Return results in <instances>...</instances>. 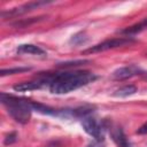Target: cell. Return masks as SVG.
Listing matches in <instances>:
<instances>
[{"instance_id": "7a4b0ae2", "label": "cell", "mask_w": 147, "mask_h": 147, "mask_svg": "<svg viewBox=\"0 0 147 147\" xmlns=\"http://www.w3.org/2000/svg\"><path fill=\"white\" fill-rule=\"evenodd\" d=\"M0 100H1V103L6 107L8 114L16 122L21 124H25L29 122L31 117V111H32L30 100L18 98L11 94H6V93H1Z\"/></svg>"}, {"instance_id": "2e32d148", "label": "cell", "mask_w": 147, "mask_h": 147, "mask_svg": "<svg viewBox=\"0 0 147 147\" xmlns=\"http://www.w3.org/2000/svg\"><path fill=\"white\" fill-rule=\"evenodd\" d=\"M138 134H147V122L145 124H142L138 130H137Z\"/></svg>"}, {"instance_id": "277c9868", "label": "cell", "mask_w": 147, "mask_h": 147, "mask_svg": "<svg viewBox=\"0 0 147 147\" xmlns=\"http://www.w3.org/2000/svg\"><path fill=\"white\" fill-rule=\"evenodd\" d=\"M82 126L85 130V132L91 137H93L96 141H103L106 126L102 123L98 122L94 117L86 116L82 118Z\"/></svg>"}, {"instance_id": "6da1fadb", "label": "cell", "mask_w": 147, "mask_h": 147, "mask_svg": "<svg viewBox=\"0 0 147 147\" xmlns=\"http://www.w3.org/2000/svg\"><path fill=\"white\" fill-rule=\"evenodd\" d=\"M49 91L54 94H65L83 87L98 77L91 71H68L59 74H45Z\"/></svg>"}, {"instance_id": "ba28073f", "label": "cell", "mask_w": 147, "mask_h": 147, "mask_svg": "<svg viewBox=\"0 0 147 147\" xmlns=\"http://www.w3.org/2000/svg\"><path fill=\"white\" fill-rule=\"evenodd\" d=\"M111 138L118 147H131L126 136L124 134L123 130L119 126H116L111 130Z\"/></svg>"}, {"instance_id": "30bf717a", "label": "cell", "mask_w": 147, "mask_h": 147, "mask_svg": "<svg viewBox=\"0 0 147 147\" xmlns=\"http://www.w3.org/2000/svg\"><path fill=\"white\" fill-rule=\"evenodd\" d=\"M145 29H147V17H145L142 21H140L139 23H136L124 30L121 31V33L126 34V36H132V34H137L141 31H144Z\"/></svg>"}, {"instance_id": "9c48e42d", "label": "cell", "mask_w": 147, "mask_h": 147, "mask_svg": "<svg viewBox=\"0 0 147 147\" xmlns=\"http://www.w3.org/2000/svg\"><path fill=\"white\" fill-rule=\"evenodd\" d=\"M17 54H33V55H45V51L40 48L39 46L32 45V44H24L20 45L16 49Z\"/></svg>"}, {"instance_id": "3957f363", "label": "cell", "mask_w": 147, "mask_h": 147, "mask_svg": "<svg viewBox=\"0 0 147 147\" xmlns=\"http://www.w3.org/2000/svg\"><path fill=\"white\" fill-rule=\"evenodd\" d=\"M133 42V39H131V37H119V38H113V39H108L105 40L100 44H96L87 49H85L83 53L84 54H90V53H100V52H105L108 49H113V48H117V47H122L125 45H129Z\"/></svg>"}, {"instance_id": "8fae6325", "label": "cell", "mask_w": 147, "mask_h": 147, "mask_svg": "<svg viewBox=\"0 0 147 147\" xmlns=\"http://www.w3.org/2000/svg\"><path fill=\"white\" fill-rule=\"evenodd\" d=\"M136 92H137V87L134 85H125V86H122L118 90H116V92L114 93V96L125 98V96L134 94Z\"/></svg>"}, {"instance_id": "9a60e30c", "label": "cell", "mask_w": 147, "mask_h": 147, "mask_svg": "<svg viewBox=\"0 0 147 147\" xmlns=\"http://www.w3.org/2000/svg\"><path fill=\"white\" fill-rule=\"evenodd\" d=\"M16 140H17V134H16V132H11V133H9V134L5 138L3 144H5V145H11V144H14Z\"/></svg>"}, {"instance_id": "e0dca14e", "label": "cell", "mask_w": 147, "mask_h": 147, "mask_svg": "<svg viewBox=\"0 0 147 147\" xmlns=\"http://www.w3.org/2000/svg\"><path fill=\"white\" fill-rule=\"evenodd\" d=\"M86 147H99L96 144H90L88 146H86Z\"/></svg>"}, {"instance_id": "5b68a950", "label": "cell", "mask_w": 147, "mask_h": 147, "mask_svg": "<svg viewBox=\"0 0 147 147\" xmlns=\"http://www.w3.org/2000/svg\"><path fill=\"white\" fill-rule=\"evenodd\" d=\"M47 3H49V1H32V2H28V3H24V5L20 6V7L13 8L10 10H8V11H2L1 16L2 17H5V16H17V15L28 13L30 10H33V9L38 8L39 6L47 5Z\"/></svg>"}, {"instance_id": "7c38bea8", "label": "cell", "mask_w": 147, "mask_h": 147, "mask_svg": "<svg viewBox=\"0 0 147 147\" xmlns=\"http://www.w3.org/2000/svg\"><path fill=\"white\" fill-rule=\"evenodd\" d=\"M31 68H26V67H18V68H9V69H2L0 71V76L5 77L7 75H14V74H20V72H24V71H29Z\"/></svg>"}, {"instance_id": "8992f818", "label": "cell", "mask_w": 147, "mask_h": 147, "mask_svg": "<svg viewBox=\"0 0 147 147\" xmlns=\"http://www.w3.org/2000/svg\"><path fill=\"white\" fill-rule=\"evenodd\" d=\"M141 72V70L139 68H137L136 65H129V67H122L116 69L115 71H113L111 77L116 80H124L127 78H131L133 76H137Z\"/></svg>"}, {"instance_id": "52a82bcc", "label": "cell", "mask_w": 147, "mask_h": 147, "mask_svg": "<svg viewBox=\"0 0 147 147\" xmlns=\"http://www.w3.org/2000/svg\"><path fill=\"white\" fill-rule=\"evenodd\" d=\"M46 86L44 80L39 77L36 80L32 82H25V83H20L17 85H14V91L16 92H29V91H33V90H39L41 87Z\"/></svg>"}, {"instance_id": "4fadbf2b", "label": "cell", "mask_w": 147, "mask_h": 147, "mask_svg": "<svg viewBox=\"0 0 147 147\" xmlns=\"http://www.w3.org/2000/svg\"><path fill=\"white\" fill-rule=\"evenodd\" d=\"M88 60H76V61H69V62H63L60 63L59 67H63V68H69V67H77V65H82L85 63H88Z\"/></svg>"}, {"instance_id": "5bb4252c", "label": "cell", "mask_w": 147, "mask_h": 147, "mask_svg": "<svg viewBox=\"0 0 147 147\" xmlns=\"http://www.w3.org/2000/svg\"><path fill=\"white\" fill-rule=\"evenodd\" d=\"M86 40V38L84 37V33L83 32H79V33H76L75 36H72V38L70 39V42H74V44H82Z\"/></svg>"}]
</instances>
